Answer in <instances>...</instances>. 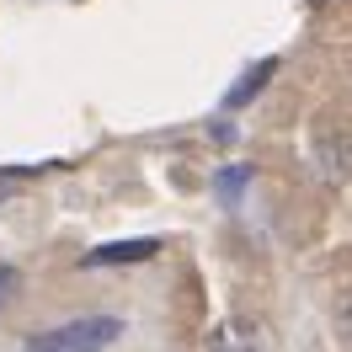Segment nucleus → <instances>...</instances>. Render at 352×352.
<instances>
[{"label": "nucleus", "mask_w": 352, "mask_h": 352, "mask_svg": "<svg viewBox=\"0 0 352 352\" xmlns=\"http://www.w3.org/2000/svg\"><path fill=\"white\" fill-rule=\"evenodd\" d=\"M123 336V320L118 315H86V320H69V326L38 331L27 336V352H102Z\"/></svg>", "instance_id": "obj_1"}, {"label": "nucleus", "mask_w": 352, "mask_h": 352, "mask_svg": "<svg viewBox=\"0 0 352 352\" xmlns=\"http://www.w3.org/2000/svg\"><path fill=\"white\" fill-rule=\"evenodd\" d=\"M160 256V241L155 235H139V241H107V245H91L80 267H133V262H150Z\"/></svg>", "instance_id": "obj_2"}, {"label": "nucleus", "mask_w": 352, "mask_h": 352, "mask_svg": "<svg viewBox=\"0 0 352 352\" xmlns=\"http://www.w3.org/2000/svg\"><path fill=\"white\" fill-rule=\"evenodd\" d=\"M208 352H267V342L251 320H224V326L208 336Z\"/></svg>", "instance_id": "obj_3"}, {"label": "nucleus", "mask_w": 352, "mask_h": 352, "mask_svg": "<svg viewBox=\"0 0 352 352\" xmlns=\"http://www.w3.org/2000/svg\"><path fill=\"white\" fill-rule=\"evenodd\" d=\"M272 69H278L272 59H267V65H251V69L241 75V80H235V91L224 96V107H245V102H251V96H256V91L267 86V75H272Z\"/></svg>", "instance_id": "obj_4"}, {"label": "nucleus", "mask_w": 352, "mask_h": 352, "mask_svg": "<svg viewBox=\"0 0 352 352\" xmlns=\"http://www.w3.org/2000/svg\"><path fill=\"white\" fill-rule=\"evenodd\" d=\"M245 182H251V166H230V171H224V182H219V198L235 203V198L245 192Z\"/></svg>", "instance_id": "obj_5"}, {"label": "nucleus", "mask_w": 352, "mask_h": 352, "mask_svg": "<svg viewBox=\"0 0 352 352\" xmlns=\"http://www.w3.org/2000/svg\"><path fill=\"white\" fill-rule=\"evenodd\" d=\"M11 288H16V267H0V305L11 299Z\"/></svg>", "instance_id": "obj_6"}, {"label": "nucleus", "mask_w": 352, "mask_h": 352, "mask_svg": "<svg viewBox=\"0 0 352 352\" xmlns=\"http://www.w3.org/2000/svg\"><path fill=\"white\" fill-rule=\"evenodd\" d=\"M347 331H352V305H347Z\"/></svg>", "instance_id": "obj_7"}]
</instances>
